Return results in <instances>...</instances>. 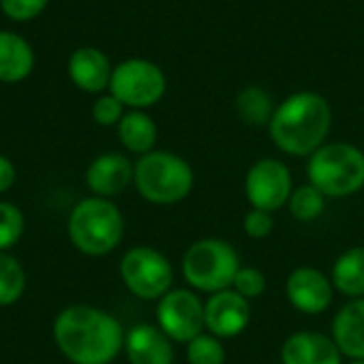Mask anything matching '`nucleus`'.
I'll list each match as a JSON object with an SVG mask.
<instances>
[{
	"label": "nucleus",
	"mask_w": 364,
	"mask_h": 364,
	"mask_svg": "<svg viewBox=\"0 0 364 364\" xmlns=\"http://www.w3.org/2000/svg\"><path fill=\"white\" fill-rule=\"evenodd\" d=\"M53 339L73 364H111L124 350L126 333L117 318L90 305H73L58 314Z\"/></svg>",
	"instance_id": "f257e3e1"
},
{
	"label": "nucleus",
	"mask_w": 364,
	"mask_h": 364,
	"mask_svg": "<svg viewBox=\"0 0 364 364\" xmlns=\"http://www.w3.org/2000/svg\"><path fill=\"white\" fill-rule=\"evenodd\" d=\"M333 126V111L318 92L290 94L269 122V134L277 149L288 156L309 158L326 143Z\"/></svg>",
	"instance_id": "f03ea898"
},
{
	"label": "nucleus",
	"mask_w": 364,
	"mask_h": 364,
	"mask_svg": "<svg viewBox=\"0 0 364 364\" xmlns=\"http://www.w3.org/2000/svg\"><path fill=\"white\" fill-rule=\"evenodd\" d=\"M307 177L326 198H348L364 188V151L352 143H324L309 156Z\"/></svg>",
	"instance_id": "7ed1b4c3"
},
{
	"label": "nucleus",
	"mask_w": 364,
	"mask_h": 364,
	"mask_svg": "<svg viewBox=\"0 0 364 364\" xmlns=\"http://www.w3.org/2000/svg\"><path fill=\"white\" fill-rule=\"evenodd\" d=\"M68 237L81 254L107 256L124 239V215L111 198H85L70 211Z\"/></svg>",
	"instance_id": "20e7f679"
},
{
	"label": "nucleus",
	"mask_w": 364,
	"mask_h": 364,
	"mask_svg": "<svg viewBox=\"0 0 364 364\" xmlns=\"http://www.w3.org/2000/svg\"><path fill=\"white\" fill-rule=\"evenodd\" d=\"M241 269V256L237 247L220 237H205L194 241L183 258L181 273L186 284L194 292L215 294L232 288L235 275Z\"/></svg>",
	"instance_id": "39448f33"
},
{
	"label": "nucleus",
	"mask_w": 364,
	"mask_h": 364,
	"mask_svg": "<svg viewBox=\"0 0 364 364\" xmlns=\"http://www.w3.org/2000/svg\"><path fill=\"white\" fill-rule=\"evenodd\" d=\"M136 192L151 205H177L194 188V171L177 154L149 151L134 164Z\"/></svg>",
	"instance_id": "423d86ee"
},
{
	"label": "nucleus",
	"mask_w": 364,
	"mask_h": 364,
	"mask_svg": "<svg viewBox=\"0 0 364 364\" xmlns=\"http://www.w3.org/2000/svg\"><path fill=\"white\" fill-rule=\"evenodd\" d=\"M119 275L128 292L141 301H160L173 288L175 279L168 258L149 245L128 250L119 260Z\"/></svg>",
	"instance_id": "0eeeda50"
},
{
	"label": "nucleus",
	"mask_w": 364,
	"mask_h": 364,
	"mask_svg": "<svg viewBox=\"0 0 364 364\" xmlns=\"http://www.w3.org/2000/svg\"><path fill=\"white\" fill-rule=\"evenodd\" d=\"M111 94L126 107L145 109L156 105L166 90V77L149 60H126L113 73L109 81Z\"/></svg>",
	"instance_id": "6e6552de"
},
{
	"label": "nucleus",
	"mask_w": 364,
	"mask_h": 364,
	"mask_svg": "<svg viewBox=\"0 0 364 364\" xmlns=\"http://www.w3.org/2000/svg\"><path fill=\"white\" fill-rule=\"evenodd\" d=\"M156 320L173 343H190L205 333V301L192 288H171L158 301Z\"/></svg>",
	"instance_id": "1a4fd4ad"
},
{
	"label": "nucleus",
	"mask_w": 364,
	"mask_h": 364,
	"mask_svg": "<svg viewBox=\"0 0 364 364\" xmlns=\"http://www.w3.org/2000/svg\"><path fill=\"white\" fill-rule=\"evenodd\" d=\"M243 190L252 209L275 213L290 200L294 190L292 173L277 158H260L250 166Z\"/></svg>",
	"instance_id": "9d476101"
},
{
	"label": "nucleus",
	"mask_w": 364,
	"mask_h": 364,
	"mask_svg": "<svg viewBox=\"0 0 364 364\" xmlns=\"http://www.w3.org/2000/svg\"><path fill=\"white\" fill-rule=\"evenodd\" d=\"M288 303L305 316H322L335 301L331 275L316 267H296L286 279Z\"/></svg>",
	"instance_id": "9b49d317"
},
{
	"label": "nucleus",
	"mask_w": 364,
	"mask_h": 364,
	"mask_svg": "<svg viewBox=\"0 0 364 364\" xmlns=\"http://www.w3.org/2000/svg\"><path fill=\"white\" fill-rule=\"evenodd\" d=\"M250 301L232 288L209 294L205 301V331L222 341L243 335L250 326Z\"/></svg>",
	"instance_id": "f8f14e48"
},
{
	"label": "nucleus",
	"mask_w": 364,
	"mask_h": 364,
	"mask_svg": "<svg viewBox=\"0 0 364 364\" xmlns=\"http://www.w3.org/2000/svg\"><path fill=\"white\" fill-rule=\"evenodd\" d=\"M279 360L282 364H346L333 337L318 331L292 333L279 350Z\"/></svg>",
	"instance_id": "ddd939ff"
},
{
	"label": "nucleus",
	"mask_w": 364,
	"mask_h": 364,
	"mask_svg": "<svg viewBox=\"0 0 364 364\" xmlns=\"http://www.w3.org/2000/svg\"><path fill=\"white\" fill-rule=\"evenodd\" d=\"M124 352L130 364H173V341L158 324H136L126 333Z\"/></svg>",
	"instance_id": "4468645a"
},
{
	"label": "nucleus",
	"mask_w": 364,
	"mask_h": 364,
	"mask_svg": "<svg viewBox=\"0 0 364 364\" xmlns=\"http://www.w3.org/2000/svg\"><path fill=\"white\" fill-rule=\"evenodd\" d=\"M134 181V166L122 154L98 156L85 173L87 188L100 198H113L122 194Z\"/></svg>",
	"instance_id": "2eb2a0df"
},
{
	"label": "nucleus",
	"mask_w": 364,
	"mask_h": 364,
	"mask_svg": "<svg viewBox=\"0 0 364 364\" xmlns=\"http://www.w3.org/2000/svg\"><path fill=\"white\" fill-rule=\"evenodd\" d=\"M331 337L348 360H364V296L350 299L333 318Z\"/></svg>",
	"instance_id": "dca6fc26"
},
{
	"label": "nucleus",
	"mask_w": 364,
	"mask_h": 364,
	"mask_svg": "<svg viewBox=\"0 0 364 364\" xmlns=\"http://www.w3.org/2000/svg\"><path fill=\"white\" fill-rule=\"evenodd\" d=\"M111 73L109 58L94 47H81L68 60V75L75 85L92 94L109 85Z\"/></svg>",
	"instance_id": "f3484780"
},
{
	"label": "nucleus",
	"mask_w": 364,
	"mask_h": 364,
	"mask_svg": "<svg viewBox=\"0 0 364 364\" xmlns=\"http://www.w3.org/2000/svg\"><path fill=\"white\" fill-rule=\"evenodd\" d=\"M331 282L335 292L350 299L364 296V245L348 247L337 256L331 269Z\"/></svg>",
	"instance_id": "a211bd4d"
},
{
	"label": "nucleus",
	"mask_w": 364,
	"mask_h": 364,
	"mask_svg": "<svg viewBox=\"0 0 364 364\" xmlns=\"http://www.w3.org/2000/svg\"><path fill=\"white\" fill-rule=\"evenodd\" d=\"M32 66L34 53L30 45L13 32H0V81H21L30 75Z\"/></svg>",
	"instance_id": "6ab92c4d"
},
{
	"label": "nucleus",
	"mask_w": 364,
	"mask_h": 364,
	"mask_svg": "<svg viewBox=\"0 0 364 364\" xmlns=\"http://www.w3.org/2000/svg\"><path fill=\"white\" fill-rule=\"evenodd\" d=\"M117 134H119L122 145L128 151L145 156V154L154 151V145L158 139V128H156V122L147 113L130 111L119 119Z\"/></svg>",
	"instance_id": "aec40b11"
},
{
	"label": "nucleus",
	"mask_w": 364,
	"mask_h": 364,
	"mask_svg": "<svg viewBox=\"0 0 364 364\" xmlns=\"http://www.w3.org/2000/svg\"><path fill=\"white\" fill-rule=\"evenodd\" d=\"M237 113L250 126H264L271 122V117L275 113L273 98L267 90H262L258 85H250V87L241 90L237 96Z\"/></svg>",
	"instance_id": "412c9836"
},
{
	"label": "nucleus",
	"mask_w": 364,
	"mask_h": 364,
	"mask_svg": "<svg viewBox=\"0 0 364 364\" xmlns=\"http://www.w3.org/2000/svg\"><path fill=\"white\" fill-rule=\"evenodd\" d=\"M326 196L314 188L311 183L299 186L292 190L288 200V211L296 222H314L324 215L326 211Z\"/></svg>",
	"instance_id": "4be33fe9"
},
{
	"label": "nucleus",
	"mask_w": 364,
	"mask_h": 364,
	"mask_svg": "<svg viewBox=\"0 0 364 364\" xmlns=\"http://www.w3.org/2000/svg\"><path fill=\"white\" fill-rule=\"evenodd\" d=\"M26 290V271L9 252H0V307H9L21 299Z\"/></svg>",
	"instance_id": "5701e85b"
},
{
	"label": "nucleus",
	"mask_w": 364,
	"mask_h": 364,
	"mask_svg": "<svg viewBox=\"0 0 364 364\" xmlns=\"http://www.w3.org/2000/svg\"><path fill=\"white\" fill-rule=\"evenodd\" d=\"M186 360L188 364H226V348L222 339L205 331L186 343Z\"/></svg>",
	"instance_id": "b1692460"
},
{
	"label": "nucleus",
	"mask_w": 364,
	"mask_h": 364,
	"mask_svg": "<svg viewBox=\"0 0 364 364\" xmlns=\"http://www.w3.org/2000/svg\"><path fill=\"white\" fill-rule=\"evenodd\" d=\"M26 220L19 207L0 203V252H9L23 235Z\"/></svg>",
	"instance_id": "393cba45"
},
{
	"label": "nucleus",
	"mask_w": 364,
	"mask_h": 364,
	"mask_svg": "<svg viewBox=\"0 0 364 364\" xmlns=\"http://www.w3.org/2000/svg\"><path fill=\"white\" fill-rule=\"evenodd\" d=\"M232 290H237L241 296H245L247 301L260 299L267 292V275L258 269V267H250V264H241V269L235 275L232 282Z\"/></svg>",
	"instance_id": "a878e982"
},
{
	"label": "nucleus",
	"mask_w": 364,
	"mask_h": 364,
	"mask_svg": "<svg viewBox=\"0 0 364 364\" xmlns=\"http://www.w3.org/2000/svg\"><path fill=\"white\" fill-rule=\"evenodd\" d=\"M275 228V218L269 211H260V209H250L243 218V232L250 239H267Z\"/></svg>",
	"instance_id": "bb28decb"
},
{
	"label": "nucleus",
	"mask_w": 364,
	"mask_h": 364,
	"mask_svg": "<svg viewBox=\"0 0 364 364\" xmlns=\"http://www.w3.org/2000/svg\"><path fill=\"white\" fill-rule=\"evenodd\" d=\"M92 115L100 126H113L119 124V119L124 117V105L113 94L100 96L92 107Z\"/></svg>",
	"instance_id": "cd10ccee"
},
{
	"label": "nucleus",
	"mask_w": 364,
	"mask_h": 364,
	"mask_svg": "<svg viewBox=\"0 0 364 364\" xmlns=\"http://www.w3.org/2000/svg\"><path fill=\"white\" fill-rule=\"evenodd\" d=\"M49 0H0L2 11L15 21H28L36 17Z\"/></svg>",
	"instance_id": "c85d7f7f"
},
{
	"label": "nucleus",
	"mask_w": 364,
	"mask_h": 364,
	"mask_svg": "<svg viewBox=\"0 0 364 364\" xmlns=\"http://www.w3.org/2000/svg\"><path fill=\"white\" fill-rule=\"evenodd\" d=\"M13 183H15V166L11 164L9 158L0 156V194L11 190Z\"/></svg>",
	"instance_id": "c756f323"
},
{
	"label": "nucleus",
	"mask_w": 364,
	"mask_h": 364,
	"mask_svg": "<svg viewBox=\"0 0 364 364\" xmlns=\"http://www.w3.org/2000/svg\"><path fill=\"white\" fill-rule=\"evenodd\" d=\"M348 364H364V360H348Z\"/></svg>",
	"instance_id": "7c9ffc66"
}]
</instances>
